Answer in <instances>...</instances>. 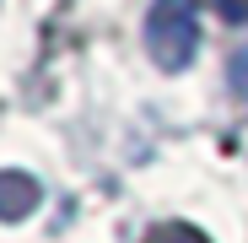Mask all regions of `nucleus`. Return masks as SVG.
Listing matches in <instances>:
<instances>
[{"label": "nucleus", "mask_w": 248, "mask_h": 243, "mask_svg": "<svg viewBox=\"0 0 248 243\" xmlns=\"http://www.w3.org/2000/svg\"><path fill=\"white\" fill-rule=\"evenodd\" d=\"M146 49L162 70H184L200 49V6L194 0H151Z\"/></svg>", "instance_id": "obj_1"}, {"label": "nucleus", "mask_w": 248, "mask_h": 243, "mask_svg": "<svg viewBox=\"0 0 248 243\" xmlns=\"http://www.w3.org/2000/svg\"><path fill=\"white\" fill-rule=\"evenodd\" d=\"M232 87H237V97H248V49L232 54Z\"/></svg>", "instance_id": "obj_4"}, {"label": "nucleus", "mask_w": 248, "mask_h": 243, "mask_svg": "<svg viewBox=\"0 0 248 243\" xmlns=\"http://www.w3.org/2000/svg\"><path fill=\"white\" fill-rule=\"evenodd\" d=\"M146 243H211L200 227H189V222H168V227H156Z\"/></svg>", "instance_id": "obj_3"}, {"label": "nucleus", "mask_w": 248, "mask_h": 243, "mask_svg": "<svg viewBox=\"0 0 248 243\" xmlns=\"http://www.w3.org/2000/svg\"><path fill=\"white\" fill-rule=\"evenodd\" d=\"M216 11L227 22H248V0H216Z\"/></svg>", "instance_id": "obj_5"}, {"label": "nucleus", "mask_w": 248, "mask_h": 243, "mask_svg": "<svg viewBox=\"0 0 248 243\" xmlns=\"http://www.w3.org/2000/svg\"><path fill=\"white\" fill-rule=\"evenodd\" d=\"M38 200H44V189H38L32 173H22V168H0V222H22V216H32Z\"/></svg>", "instance_id": "obj_2"}]
</instances>
